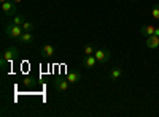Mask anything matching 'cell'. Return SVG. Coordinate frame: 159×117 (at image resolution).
Listing matches in <instances>:
<instances>
[{
  "instance_id": "obj_1",
  "label": "cell",
  "mask_w": 159,
  "mask_h": 117,
  "mask_svg": "<svg viewBox=\"0 0 159 117\" xmlns=\"http://www.w3.org/2000/svg\"><path fill=\"white\" fill-rule=\"evenodd\" d=\"M24 33V29H22V25H16V24H8L7 27H5V35L8 38H11V40H18V38Z\"/></svg>"
},
{
  "instance_id": "obj_2",
  "label": "cell",
  "mask_w": 159,
  "mask_h": 117,
  "mask_svg": "<svg viewBox=\"0 0 159 117\" xmlns=\"http://www.w3.org/2000/svg\"><path fill=\"white\" fill-rule=\"evenodd\" d=\"M18 56H19V51H18V48H15V46H8V48H5V49H3V52H2V57H5V60H7L8 63H11Z\"/></svg>"
},
{
  "instance_id": "obj_3",
  "label": "cell",
  "mask_w": 159,
  "mask_h": 117,
  "mask_svg": "<svg viewBox=\"0 0 159 117\" xmlns=\"http://www.w3.org/2000/svg\"><path fill=\"white\" fill-rule=\"evenodd\" d=\"M94 57L97 59L99 63H107L111 57V52L108 49H96V52H94Z\"/></svg>"
},
{
  "instance_id": "obj_4",
  "label": "cell",
  "mask_w": 159,
  "mask_h": 117,
  "mask_svg": "<svg viewBox=\"0 0 159 117\" xmlns=\"http://www.w3.org/2000/svg\"><path fill=\"white\" fill-rule=\"evenodd\" d=\"M69 87H70V82H69V79L67 77H57V79L54 81V89L57 90V92H67L69 90Z\"/></svg>"
},
{
  "instance_id": "obj_5",
  "label": "cell",
  "mask_w": 159,
  "mask_h": 117,
  "mask_svg": "<svg viewBox=\"0 0 159 117\" xmlns=\"http://www.w3.org/2000/svg\"><path fill=\"white\" fill-rule=\"evenodd\" d=\"M2 11H3V15H7V16H15L16 15V3L11 2V0H8V2L2 3Z\"/></svg>"
},
{
  "instance_id": "obj_6",
  "label": "cell",
  "mask_w": 159,
  "mask_h": 117,
  "mask_svg": "<svg viewBox=\"0 0 159 117\" xmlns=\"http://www.w3.org/2000/svg\"><path fill=\"white\" fill-rule=\"evenodd\" d=\"M40 52H42L43 57L49 59V57H52V56L56 54V49H54V46H52V44H45V46L42 48V51H40Z\"/></svg>"
},
{
  "instance_id": "obj_7",
  "label": "cell",
  "mask_w": 159,
  "mask_h": 117,
  "mask_svg": "<svg viewBox=\"0 0 159 117\" xmlns=\"http://www.w3.org/2000/svg\"><path fill=\"white\" fill-rule=\"evenodd\" d=\"M147 48L148 49H156V48H159V36H156V35H151V36H147Z\"/></svg>"
},
{
  "instance_id": "obj_8",
  "label": "cell",
  "mask_w": 159,
  "mask_h": 117,
  "mask_svg": "<svg viewBox=\"0 0 159 117\" xmlns=\"http://www.w3.org/2000/svg\"><path fill=\"white\" fill-rule=\"evenodd\" d=\"M97 63H99V62H97V59H96L94 56H86V57L83 59V65H84L86 68H94Z\"/></svg>"
},
{
  "instance_id": "obj_9",
  "label": "cell",
  "mask_w": 159,
  "mask_h": 117,
  "mask_svg": "<svg viewBox=\"0 0 159 117\" xmlns=\"http://www.w3.org/2000/svg\"><path fill=\"white\" fill-rule=\"evenodd\" d=\"M67 79H69L70 84H78L80 81H81V73L80 71H70L67 74Z\"/></svg>"
},
{
  "instance_id": "obj_10",
  "label": "cell",
  "mask_w": 159,
  "mask_h": 117,
  "mask_svg": "<svg viewBox=\"0 0 159 117\" xmlns=\"http://www.w3.org/2000/svg\"><path fill=\"white\" fill-rule=\"evenodd\" d=\"M18 41L22 43V44H29V43H32V41H34V35H32V32H24V33L18 38Z\"/></svg>"
},
{
  "instance_id": "obj_11",
  "label": "cell",
  "mask_w": 159,
  "mask_h": 117,
  "mask_svg": "<svg viewBox=\"0 0 159 117\" xmlns=\"http://www.w3.org/2000/svg\"><path fill=\"white\" fill-rule=\"evenodd\" d=\"M154 30H156L154 25H142V27H140V33H142L143 36H151V35H154Z\"/></svg>"
},
{
  "instance_id": "obj_12",
  "label": "cell",
  "mask_w": 159,
  "mask_h": 117,
  "mask_svg": "<svg viewBox=\"0 0 159 117\" xmlns=\"http://www.w3.org/2000/svg\"><path fill=\"white\" fill-rule=\"evenodd\" d=\"M108 76H110L111 81H116V79H119V77L123 76V70L121 68H111V71L108 73Z\"/></svg>"
},
{
  "instance_id": "obj_13",
  "label": "cell",
  "mask_w": 159,
  "mask_h": 117,
  "mask_svg": "<svg viewBox=\"0 0 159 117\" xmlns=\"http://www.w3.org/2000/svg\"><path fill=\"white\" fill-rule=\"evenodd\" d=\"M11 18H13V19H11V22H13V24H16V25H22L25 21H27L22 15H15V16H11Z\"/></svg>"
},
{
  "instance_id": "obj_14",
  "label": "cell",
  "mask_w": 159,
  "mask_h": 117,
  "mask_svg": "<svg viewBox=\"0 0 159 117\" xmlns=\"http://www.w3.org/2000/svg\"><path fill=\"white\" fill-rule=\"evenodd\" d=\"M34 27H35V24H34V22H30V21H25V22L22 24L24 32H32V30H34Z\"/></svg>"
},
{
  "instance_id": "obj_15",
  "label": "cell",
  "mask_w": 159,
  "mask_h": 117,
  "mask_svg": "<svg viewBox=\"0 0 159 117\" xmlns=\"http://www.w3.org/2000/svg\"><path fill=\"white\" fill-rule=\"evenodd\" d=\"M83 51H84L86 56H94V52H96V49H94V46H92V44H86L83 48Z\"/></svg>"
},
{
  "instance_id": "obj_16",
  "label": "cell",
  "mask_w": 159,
  "mask_h": 117,
  "mask_svg": "<svg viewBox=\"0 0 159 117\" xmlns=\"http://www.w3.org/2000/svg\"><path fill=\"white\" fill-rule=\"evenodd\" d=\"M151 18L159 21V5H154V6L151 8Z\"/></svg>"
},
{
  "instance_id": "obj_17",
  "label": "cell",
  "mask_w": 159,
  "mask_h": 117,
  "mask_svg": "<svg viewBox=\"0 0 159 117\" xmlns=\"http://www.w3.org/2000/svg\"><path fill=\"white\" fill-rule=\"evenodd\" d=\"M30 84H32L30 77H24V86H30Z\"/></svg>"
},
{
  "instance_id": "obj_18",
  "label": "cell",
  "mask_w": 159,
  "mask_h": 117,
  "mask_svg": "<svg viewBox=\"0 0 159 117\" xmlns=\"http://www.w3.org/2000/svg\"><path fill=\"white\" fill-rule=\"evenodd\" d=\"M7 63H8V62L5 60V57H0V65H2V68L5 67V65H7Z\"/></svg>"
},
{
  "instance_id": "obj_19",
  "label": "cell",
  "mask_w": 159,
  "mask_h": 117,
  "mask_svg": "<svg viewBox=\"0 0 159 117\" xmlns=\"http://www.w3.org/2000/svg\"><path fill=\"white\" fill-rule=\"evenodd\" d=\"M154 35H156V36H159V27H156V30H154Z\"/></svg>"
},
{
  "instance_id": "obj_20",
  "label": "cell",
  "mask_w": 159,
  "mask_h": 117,
  "mask_svg": "<svg viewBox=\"0 0 159 117\" xmlns=\"http://www.w3.org/2000/svg\"><path fill=\"white\" fill-rule=\"evenodd\" d=\"M11 2H15V3H21L22 0H11Z\"/></svg>"
},
{
  "instance_id": "obj_21",
  "label": "cell",
  "mask_w": 159,
  "mask_h": 117,
  "mask_svg": "<svg viewBox=\"0 0 159 117\" xmlns=\"http://www.w3.org/2000/svg\"><path fill=\"white\" fill-rule=\"evenodd\" d=\"M0 2H2V3H5V2H8V0H0Z\"/></svg>"
},
{
  "instance_id": "obj_22",
  "label": "cell",
  "mask_w": 159,
  "mask_h": 117,
  "mask_svg": "<svg viewBox=\"0 0 159 117\" xmlns=\"http://www.w3.org/2000/svg\"><path fill=\"white\" fill-rule=\"evenodd\" d=\"M130 2H134V0H130Z\"/></svg>"
}]
</instances>
